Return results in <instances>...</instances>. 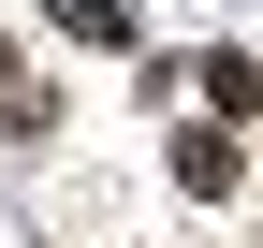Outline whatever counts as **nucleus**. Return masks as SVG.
<instances>
[{
    "instance_id": "1",
    "label": "nucleus",
    "mask_w": 263,
    "mask_h": 248,
    "mask_svg": "<svg viewBox=\"0 0 263 248\" xmlns=\"http://www.w3.org/2000/svg\"><path fill=\"white\" fill-rule=\"evenodd\" d=\"M234 175H249V161H234V132H176V190H205V204H219Z\"/></svg>"
},
{
    "instance_id": "2",
    "label": "nucleus",
    "mask_w": 263,
    "mask_h": 248,
    "mask_svg": "<svg viewBox=\"0 0 263 248\" xmlns=\"http://www.w3.org/2000/svg\"><path fill=\"white\" fill-rule=\"evenodd\" d=\"M59 29L73 44H132V0H59Z\"/></svg>"
},
{
    "instance_id": "3",
    "label": "nucleus",
    "mask_w": 263,
    "mask_h": 248,
    "mask_svg": "<svg viewBox=\"0 0 263 248\" xmlns=\"http://www.w3.org/2000/svg\"><path fill=\"white\" fill-rule=\"evenodd\" d=\"M249 102H263V73H249Z\"/></svg>"
}]
</instances>
